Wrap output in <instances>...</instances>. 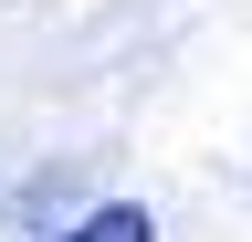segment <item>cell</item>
I'll return each mask as SVG.
<instances>
[{
	"label": "cell",
	"instance_id": "1",
	"mask_svg": "<svg viewBox=\"0 0 252 242\" xmlns=\"http://www.w3.org/2000/svg\"><path fill=\"white\" fill-rule=\"evenodd\" d=\"M53 242H158V221H147V210H137V200H94V210H84V221H63Z\"/></svg>",
	"mask_w": 252,
	"mask_h": 242
}]
</instances>
